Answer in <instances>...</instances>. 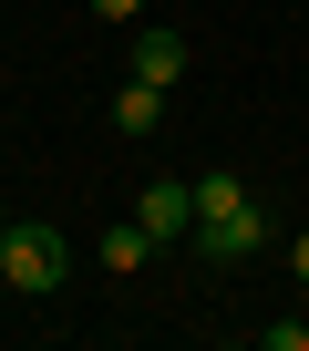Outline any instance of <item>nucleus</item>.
Here are the masks:
<instances>
[{"label":"nucleus","mask_w":309,"mask_h":351,"mask_svg":"<svg viewBox=\"0 0 309 351\" xmlns=\"http://www.w3.org/2000/svg\"><path fill=\"white\" fill-rule=\"evenodd\" d=\"M62 269H72L62 228H42V217H11V228H0V289H21V300H52V289H62Z\"/></svg>","instance_id":"1"},{"label":"nucleus","mask_w":309,"mask_h":351,"mask_svg":"<svg viewBox=\"0 0 309 351\" xmlns=\"http://www.w3.org/2000/svg\"><path fill=\"white\" fill-rule=\"evenodd\" d=\"M268 238H278V217H268V207H258V197H237V207H227V217H206V228H196V248H206V258H217V269H247V258H258V248H268Z\"/></svg>","instance_id":"2"},{"label":"nucleus","mask_w":309,"mask_h":351,"mask_svg":"<svg viewBox=\"0 0 309 351\" xmlns=\"http://www.w3.org/2000/svg\"><path fill=\"white\" fill-rule=\"evenodd\" d=\"M154 238H196V186L186 176H144V207H134Z\"/></svg>","instance_id":"3"},{"label":"nucleus","mask_w":309,"mask_h":351,"mask_svg":"<svg viewBox=\"0 0 309 351\" xmlns=\"http://www.w3.org/2000/svg\"><path fill=\"white\" fill-rule=\"evenodd\" d=\"M134 73L176 93V73H186V32H176V21H144V32H134Z\"/></svg>","instance_id":"4"},{"label":"nucleus","mask_w":309,"mask_h":351,"mask_svg":"<svg viewBox=\"0 0 309 351\" xmlns=\"http://www.w3.org/2000/svg\"><path fill=\"white\" fill-rule=\"evenodd\" d=\"M113 134H134V145L165 134V83H144V73H134V83L113 93Z\"/></svg>","instance_id":"5"},{"label":"nucleus","mask_w":309,"mask_h":351,"mask_svg":"<svg viewBox=\"0 0 309 351\" xmlns=\"http://www.w3.org/2000/svg\"><path fill=\"white\" fill-rule=\"evenodd\" d=\"M154 248H165V238H154V228H144V217H124V228H103V248H93V258H103V269H113V279H134V269H144V258H154Z\"/></svg>","instance_id":"6"},{"label":"nucleus","mask_w":309,"mask_h":351,"mask_svg":"<svg viewBox=\"0 0 309 351\" xmlns=\"http://www.w3.org/2000/svg\"><path fill=\"white\" fill-rule=\"evenodd\" d=\"M258 341H268V351H309V320H268Z\"/></svg>","instance_id":"7"},{"label":"nucleus","mask_w":309,"mask_h":351,"mask_svg":"<svg viewBox=\"0 0 309 351\" xmlns=\"http://www.w3.org/2000/svg\"><path fill=\"white\" fill-rule=\"evenodd\" d=\"M93 21H144V0H83Z\"/></svg>","instance_id":"8"},{"label":"nucleus","mask_w":309,"mask_h":351,"mask_svg":"<svg viewBox=\"0 0 309 351\" xmlns=\"http://www.w3.org/2000/svg\"><path fill=\"white\" fill-rule=\"evenodd\" d=\"M288 269H299V289H309V228H299V238H288Z\"/></svg>","instance_id":"9"},{"label":"nucleus","mask_w":309,"mask_h":351,"mask_svg":"<svg viewBox=\"0 0 309 351\" xmlns=\"http://www.w3.org/2000/svg\"><path fill=\"white\" fill-rule=\"evenodd\" d=\"M0 228H11V207H0Z\"/></svg>","instance_id":"10"}]
</instances>
